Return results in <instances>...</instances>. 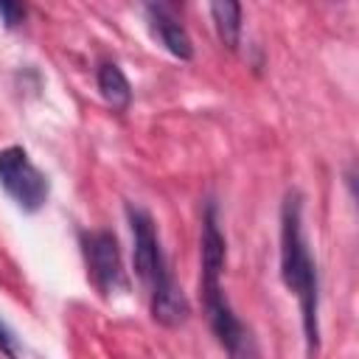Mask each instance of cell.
<instances>
[{"label":"cell","mask_w":359,"mask_h":359,"mask_svg":"<svg viewBox=\"0 0 359 359\" xmlns=\"http://www.w3.org/2000/svg\"><path fill=\"white\" fill-rule=\"evenodd\" d=\"M224 269V236L219 230V210L210 199L202 213V289L222 286Z\"/></svg>","instance_id":"obj_5"},{"label":"cell","mask_w":359,"mask_h":359,"mask_svg":"<svg viewBox=\"0 0 359 359\" xmlns=\"http://www.w3.org/2000/svg\"><path fill=\"white\" fill-rule=\"evenodd\" d=\"M126 216H129L132 241H135L132 261H135L137 278L149 289L151 317L165 328H177V325H182L188 320L191 306H188V297L182 294V289L174 283V278L168 272V264H165V255L160 250V238H157L154 222L143 208H135V205L126 208Z\"/></svg>","instance_id":"obj_2"},{"label":"cell","mask_w":359,"mask_h":359,"mask_svg":"<svg viewBox=\"0 0 359 359\" xmlns=\"http://www.w3.org/2000/svg\"><path fill=\"white\" fill-rule=\"evenodd\" d=\"M210 14H213L216 34H219L222 45L236 50L241 42V6L230 3V0H219V3H210Z\"/></svg>","instance_id":"obj_8"},{"label":"cell","mask_w":359,"mask_h":359,"mask_svg":"<svg viewBox=\"0 0 359 359\" xmlns=\"http://www.w3.org/2000/svg\"><path fill=\"white\" fill-rule=\"evenodd\" d=\"M146 20H149L151 34L160 39V45H163L171 56L182 59V62H188V59L194 56V42H191L188 31L182 28L180 20H174V17L165 11V6H146Z\"/></svg>","instance_id":"obj_6"},{"label":"cell","mask_w":359,"mask_h":359,"mask_svg":"<svg viewBox=\"0 0 359 359\" xmlns=\"http://www.w3.org/2000/svg\"><path fill=\"white\" fill-rule=\"evenodd\" d=\"M0 351L8 356V359H17V339L11 334V328L0 320Z\"/></svg>","instance_id":"obj_10"},{"label":"cell","mask_w":359,"mask_h":359,"mask_svg":"<svg viewBox=\"0 0 359 359\" xmlns=\"http://www.w3.org/2000/svg\"><path fill=\"white\" fill-rule=\"evenodd\" d=\"M0 185L28 213L39 210L50 194L48 177L31 163L22 146H6L0 151Z\"/></svg>","instance_id":"obj_3"},{"label":"cell","mask_w":359,"mask_h":359,"mask_svg":"<svg viewBox=\"0 0 359 359\" xmlns=\"http://www.w3.org/2000/svg\"><path fill=\"white\" fill-rule=\"evenodd\" d=\"M0 17L6 20L8 28H14V25H20L25 20V8L17 6V3H0Z\"/></svg>","instance_id":"obj_9"},{"label":"cell","mask_w":359,"mask_h":359,"mask_svg":"<svg viewBox=\"0 0 359 359\" xmlns=\"http://www.w3.org/2000/svg\"><path fill=\"white\" fill-rule=\"evenodd\" d=\"M280 278L297 294L303 311L306 351H320V280L317 266L303 236V202L297 191H289L280 208Z\"/></svg>","instance_id":"obj_1"},{"label":"cell","mask_w":359,"mask_h":359,"mask_svg":"<svg viewBox=\"0 0 359 359\" xmlns=\"http://www.w3.org/2000/svg\"><path fill=\"white\" fill-rule=\"evenodd\" d=\"M84 258H87V272H90L93 283L104 294L126 289V275H123L118 241L112 233H107V230L87 233L84 236Z\"/></svg>","instance_id":"obj_4"},{"label":"cell","mask_w":359,"mask_h":359,"mask_svg":"<svg viewBox=\"0 0 359 359\" xmlns=\"http://www.w3.org/2000/svg\"><path fill=\"white\" fill-rule=\"evenodd\" d=\"M95 81H98L101 98H104L112 109L123 112V109L132 104V84H129V79L123 76V70H121L115 62H101L98 70H95Z\"/></svg>","instance_id":"obj_7"}]
</instances>
